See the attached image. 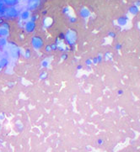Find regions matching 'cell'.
Wrapping results in <instances>:
<instances>
[{
	"label": "cell",
	"mask_w": 140,
	"mask_h": 152,
	"mask_svg": "<svg viewBox=\"0 0 140 152\" xmlns=\"http://www.w3.org/2000/svg\"><path fill=\"white\" fill-rule=\"evenodd\" d=\"M82 67V66H78V67H77V69H78V70H79L80 68Z\"/></svg>",
	"instance_id": "cell-14"
},
{
	"label": "cell",
	"mask_w": 140,
	"mask_h": 152,
	"mask_svg": "<svg viewBox=\"0 0 140 152\" xmlns=\"http://www.w3.org/2000/svg\"><path fill=\"white\" fill-rule=\"evenodd\" d=\"M9 35L8 29L4 28H0V36H7Z\"/></svg>",
	"instance_id": "cell-6"
},
{
	"label": "cell",
	"mask_w": 140,
	"mask_h": 152,
	"mask_svg": "<svg viewBox=\"0 0 140 152\" xmlns=\"http://www.w3.org/2000/svg\"><path fill=\"white\" fill-rule=\"evenodd\" d=\"M8 64H9V61L5 57H3L0 60V67H5Z\"/></svg>",
	"instance_id": "cell-5"
},
{
	"label": "cell",
	"mask_w": 140,
	"mask_h": 152,
	"mask_svg": "<svg viewBox=\"0 0 140 152\" xmlns=\"http://www.w3.org/2000/svg\"><path fill=\"white\" fill-rule=\"evenodd\" d=\"M30 55H31V51L29 50L25 51V57H30Z\"/></svg>",
	"instance_id": "cell-9"
},
{
	"label": "cell",
	"mask_w": 140,
	"mask_h": 152,
	"mask_svg": "<svg viewBox=\"0 0 140 152\" xmlns=\"http://www.w3.org/2000/svg\"><path fill=\"white\" fill-rule=\"evenodd\" d=\"M56 49H57V45H51V50L54 51V50H56Z\"/></svg>",
	"instance_id": "cell-10"
},
{
	"label": "cell",
	"mask_w": 140,
	"mask_h": 152,
	"mask_svg": "<svg viewBox=\"0 0 140 152\" xmlns=\"http://www.w3.org/2000/svg\"><path fill=\"white\" fill-rule=\"evenodd\" d=\"M62 59H66V58H67V55H66V54H64V55H62Z\"/></svg>",
	"instance_id": "cell-13"
},
{
	"label": "cell",
	"mask_w": 140,
	"mask_h": 152,
	"mask_svg": "<svg viewBox=\"0 0 140 152\" xmlns=\"http://www.w3.org/2000/svg\"><path fill=\"white\" fill-rule=\"evenodd\" d=\"M30 13H29V12L28 11H25V12H23L22 13H21V19H28V17L30 16Z\"/></svg>",
	"instance_id": "cell-7"
},
{
	"label": "cell",
	"mask_w": 140,
	"mask_h": 152,
	"mask_svg": "<svg viewBox=\"0 0 140 152\" xmlns=\"http://www.w3.org/2000/svg\"><path fill=\"white\" fill-rule=\"evenodd\" d=\"M6 44H7V41H6V39L4 38L0 39V45L1 46H4Z\"/></svg>",
	"instance_id": "cell-8"
},
{
	"label": "cell",
	"mask_w": 140,
	"mask_h": 152,
	"mask_svg": "<svg viewBox=\"0 0 140 152\" xmlns=\"http://www.w3.org/2000/svg\"><path fill=\"white\" fill-rule=\"evenodd\" d=\"M46 50H47V51H52V50H51V46H47V49H46Z\"/></svg>",
	"instance_id": "cell-12"
},
{
	"label": "cell",
	"mask_w": 140,
	"mask_h": 152,
	"mask_svg": "<svg viewBox=\"0 0 140 152\" xmlns=\"http://www.w3.org/2000/svg\"><path fill=\"white\" fill-rule=\"evenodd\" d=\"M75 37H76L75 33H74V31H68V32L67 33V35H65V39L68 41V43H69L70 45L74 43V41H75Z\"/></svg>",
	"instance_id": "cell-2"
},
{
	"label": "cell",
	"mask_w": 140,
	"mask_h": 152,
	"mask_svg": "<svg viewBox=\"0 0 140 152\" xmlns=\"http://www.w3.org/2000/svg\"><path fill=\"white\" fill-rule=\"evenodd\" d=\"M25 29L28 32H32L35 29V23L33 21H29L25 25Z\"/></svg>",
	"instance_id": "cell-3"
},
{
	"label": "cell",
	"mask_w": 140,
	"mask_h": 152,
	"mask_svg": "<svg viewBox=\"0 0 140 152\" xmlns=\"http://www.w3.org/2000/svg\"><path fill=\"white\" fill-rule=\"evenodd\" d=\"M32 45L33 47L35 49V50H40L41 48V46L43 45V42H42V39L39 37L35 36L33 37L32 39Z\"/></svg>",
	"instance_id": "cell-1"
},
{
	"label": "cell",
	"mask_w": 140,
	"mask_h": 152,
	"mask_svg": "<svg viewBox=\"0 0 140 152\" xmlns=\"http://www.w3.org/2000/svg\"><path fill=\"white\" fill-rule=\"evenodd\" d=\"M10 54L14 58H18L19 56V50L18 48H12L10 50Z\"/></svg>",
	"instance_id": "cell-4"
},
{
	"label": "cell",
	"mask_w": 140,
	"mask_h": 152,
	"mask_svg": "<svg viewBox=\"0 0 140 152\" xmlns=\"http://www.w3.org/2000/svg\"><path fill=\"white\" fill-rule=\"evenodd\" d=\"M42 66H47V62H46V61H45V62H42Z\"/></svg>",
	"instance_id": "cell-11"
}]
</instances>
